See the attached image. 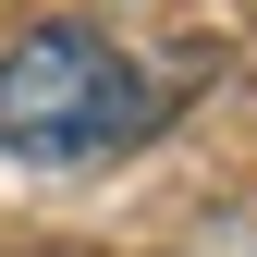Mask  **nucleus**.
I'll return each mask as SVG.
<instances>
[{
    "label": "nucleus",
    "instance_id": "f257e3e1",
    "mask_svg": "<svg viewBox=\"0 0 257 257\" xmlns=\"http://www.w3.org/2000/svg\"><path fill=\"white\" fill-rule=\"evenodd\" d=\"M159 122L147 61L86 13H49L25 37H0V147L37 159V172H74V159H110Z\"/></svg>",
    "mask_w": 257,
    "mask_h": 257
}]
</instances>
